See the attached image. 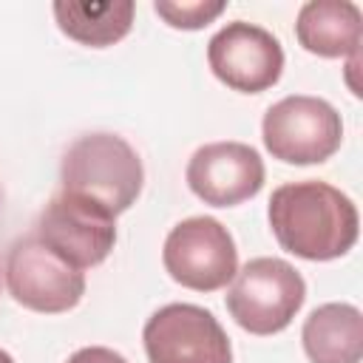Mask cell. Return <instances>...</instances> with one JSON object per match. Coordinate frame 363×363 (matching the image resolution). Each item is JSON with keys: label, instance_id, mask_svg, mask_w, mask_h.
Returning a JSON list of instances; mask_svg holds the SVG:
<instances>
[{"label": "cell", "instance_id": "1", "mask_svg": "<svg viewBox=\"0 0 363 363\" xmlns=\"http://www.w3.org/2000/svg\"><path fill=\"white\" fill-rule=\"evenodd\" d=\"M267 218L278 244L303 261H335L354 247L360 233L354 201L318 179L275 187Z\"/></svg>", "mask_w": 363, "mask_h": 363}, {"label": "cell", "instance_id": "2", "mask_svg": "<svg viewBox=\"0 0 363 363\" xmlns=\"http://www.w3.org/2000/svg\"><path fill=\"white\" fill-rule=\"evenodd\" d=\"M62 193L94 201L113 218L133 207L145 184L139 153L116 133H85L74 139L60 164Z\"/></svg>", "mask_w": 363, "mask_h": 363}, {"label": "cell", "instance_id": "3", "mask_svg": "<svg viewBox=\"0 0 363 363\" xmlns=\"http://www.w3.org/2000/svg\"><path fill=\"white\" fill-rule=\"evenodd\" d=\"M306 301V284L301 272L284 258L247 261L227 289L230 318L250 335H278L301 312Z\"/></svg>", "mask_w": 363, "mask_h": 363}, {"label": "cell", "instance_id": "4", "mask_svg": "<svg viewBox=\"0 0 363 363\" xmlns=\"http://www.w3.org/2000/svg\"><path fill=\"white\" fill-rule=\"evenodd\" d=\"M261 139L269 156L284 164H320L337 153L343 122L326 99L292 94L267 108Z\"/></svg>", "mask_w": 363, "mask_h": 363}, {"label": "cell", "instance_id": "5", "mask_svg": "<svg viewBox=\"0 0 363 363\" xmlns=\"http://www.w3.org/2000/svg\"><path fill=\"white\" fill-rule=\"evenodd\" d=\"M167 275L196 292H216L238 272V250L230 230L213 216L179 221L162 247Z\"/></svg>", "mask_w": 363, "mask_h": 363}, {"label": "cell", "instance_id": "6", "mask_svg": "<svg viewBox=\"0 0 363 363\" xmlns=\"http://www.w3.org/2000/svg\"><path fill=\"white\" fill-rule=\"evenodd\" d=\"M6 286L20 306L43 315H60L82 301L85 275L28 233L9 247Z\"/></svg>", "mask_w": 363, "mask_h": 363}, {"label": "cell", "instance_id": "7", "mask_svg": "<svg viewBox=\"0 0 363 363\" xmlns=\"http://www.w3.org/2000/svg\"><path fill=\"white\" fill-rule=\"evenodd\" d=\"M142 343L147 363H233V346L218 318L196 303H167L156 309Z\"/></svg>", "mask_w": 363, "mask_h": 363}, {"label": "cell", "instance_id": "8", "mask_svg": "<svg viewBox=\"0 0 363 363\" xmlns=\"http://www.w3.org/2000/svg\"><path fill=\"white\" fill-rule=\"evenodd\" d=\"M207 62L218 82L238 94H261L284 74V48L267 28L233 20L207 43Z\"/></svg>", "mask_w": 363, "mask_h": 363}, {"label": "cell", "instance_id": "9", "mask_svg": "<svg viewBox=\"0 0 363 363\" xmlns=\"http://www.w3.org/2000/svg\"><path fill=\"white\" fill-rule=\"evenodd\" d=\"M34 235L77 269L99 267L116 244V218L88 199L60 193L37 218Z\"/></svg>", "mask_w": 363, "mask_h": 363}, {"label": "cell", "instance_id": "10", "mask_svg": "<svg viewBox=\"0 0 363 363\" xmlns=\"http://www.w3.org/2000/svg\"><path fill=\"white\" fill-rule=\"evenodd\" d=\"M264 159L244 142H210L201 145L184 170L187 187L210 207H235L264 187Z\"/></svg>", "mask_w": 363, "mask_h": 363}, {"label": "cell", "instance_id": "11", "mask_svg": "<svg viewBox=\"0 0 363 363\" xmlns=\"http://www.w3.org/2000/svg\"><path fill=\"white\" fill-rule=\"evenodd\" d=\"M295 37L303 51L323 60L357 57L363 14L352 0H309L298 11Z\"/></svg>", "mask_w": 363, "mask_h": 363}, {"label": "cell", "instance_id": "12", "mask_svg": "<svg viewBox=\"0 0 363 363\" xmlns=\"http://www.w3.org/2000/svg\"><path fill=\"white\" fill-rule=\"evenodd\" d=\"M309 363H360L363 315L352 303H323L309 312L301 329Z\"/></svg>", "mask_w": 363, "mask_h": 363}, {"label": "cell", "instance_id": "13", "mask_svg": "<svg viewBox=\"0 0 363 363\" xmlns=\"http://www.w3.org/2000/svg\"><path fill=\"white\" fill-rule=\"evenodd\" d=\"M136 6L130 0H113V3H54V17L60 31L88 48H108L128 37L133 26Z\"/></svg>", "mask_w": 363, "mask_h": 363}, {"label": "cell", "instance_id": "14", "mask_svg": "<svg viewBox=\"0 0 363 363\" xmlns=\"http://www.w3.org/2000/svg\"><path fill=\"white\" fill-rule=\"evenodd\" d=\"M227 9L224 0H156L153 11L170 26L182 31H199L210 26Z\"/></svg>", "mask_w": 363, "mask_h": 363}, {"label": "cell", "instance_id": "15", "mask_svg": "<svg viewBox=\"0 0 363 363\" xmlns=\"http://www.w3.org/2000/svg\"><path fill=\"white\" fill-rule=\"evenodd\" d=\"M65 363H128V360L108 346H85V349H77Z\"/></svg>", "mask_w": 363, "mask_h": 363}, {"label": "cell", "instance_id": "16", "mask_svg": "<svg viewBox=\"0 0 363 363\" xmlns=\"http://www.w3.org/2000/svg\"><path fill=\"white\" fill-rule=\"evenodd\" d=\"M0 363H14V357H11L9 352H3V349H0Z\"/></svg>", "mask_w": 363, "mask_h": 363}]
</instances>
